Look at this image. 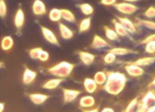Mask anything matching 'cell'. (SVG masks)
Instances as JSON below:
<instances>
[{
	"label": "cell",
	"instance_id": "6da1fadb",
	"mask_svg": "<svg viewBox=\"0 0 155 112\" xmlns=\"http://www.w3.org/2000/svg\"><path fill=\"white\" fill-rule=\"evenodd\" d=\"M127 78L124 73L120 72H109L107 79L103 85L104 90L110 95H117L125 89Z\"/></svg>",
	"mask_w": 155,
	"mask_h": 112
},
{
	"label": "cell",
	"instance_id": "836d02e7",
	"mask_svg": "<svg viewBox=\"0 0 155 112\" xmlns=\"http://www.w3.org/2000/svg\"><path fill=\"white\" fill-rule=\"evenodd\" d=\"M7 14V6L4 0H0V17H5Z\"/></svg>",
	"mask_w": 155,
	"mask_h": 112
},
{
	"label": "cell",
	"instance_id": "484cf974",
	"mask_svg": "<svg viewBox=\"0 0 155 112\" xmlns=\"http://www.w3.org/2000/svg\"><path fill=\"white\" fill-rule=\"evenodd\" d=\"M61 18L65 21L73 23L76 21V17L73 12L68 9H61Z\"/></svg>",
	"mask_w": 155,
	"mask_h": 112
},
{
	"label": "cell",
	"instance_id": "5bb4252c",
	"mask_svg": "<svg viewBox=\"0 0 155 112\" xmlns=\"http://www.w3.org/2000/svg\"><path fill=\"white\" fill-rule=\"evenodd\" d=\"M58 27L60 35L64 40H70L74 37V32L66 25L63 23H60Z\"/></svg>",
	"mask_w": 155,
	"mask_h": 112
},
{
	"label": "cell",
	"instance_id": "f546056e",
	"mask_svg": "<svg viewBox=\"0 0 155 112\" xmlns=\"http://www.w3.org/2000/svg\"><path fill=\"white\" fill-rule=\"evenodd\" d=\"M138 102H139V100L138 98H135L132 99V100L128 104V105L126 107L124 111L125 112L134 111L135 109H137Z\"/></svg>",
	"mask_w": 155,
	"mask_h": 112
},
{
	"label": "cell",
	"instance_id": "cb8c5ba5",
	"mask_svg": "<svg viewBox=\"0 0 155 112\" xmlns=\"http://www.w3.org/2000/svg\"><path fill=\"white\" fill-rule=\"evenodd\" d=\"M14 45V40L12 37L7 35L4 37L1 42V48L4 51H8Z\"/></svg>",
	"mask_w": 155,
	"mask_h": 112
},
{
	"label": "cell",
	"instance_id": "d4e9b609",
	"mask_svg": "<svg viewBox=\"0 0 155 112\" xmlns=\"http://www.w3.org/2000/svg\"><path fill=\"white\" fill-rule=\"evenodd\" d=\"M78 6V8L82 13L86 16H89L92 15L94 12V9L93 6L91 4L87 3L80 4Z\"/></svg>",
	"mask_w": 155,
	"mask_h": 112
},
{
	"label": "cell",
	"instance_id": "44dd1931",
	"mask_svg": "<svg viewBox=\"0 0 155 112\" xmlns=\"http://www.w3.org/2000/svg\"><path fill=\"white\" fill-rule=\"evenodd\" d=\"M91 18L86 17L83 19L79 24L78 30L80 33H84L87 32L91 27Z\"/></svg>",
	"mask_w": 155,
	"mask_h": 112
},
{
	"label": "cell",
	"instance_id": "8992f818",
	"mask_svg": "<svg viewBox=\"0 0 155 112\" xmlns=\"http://www.w3.org/2000/svg\"><path fill=\"white\" fill-rule=\"evenodd\" d=\"M63 101L65 104H68L73 102L81 94V91L77 89H63Z\"/></svg>",
	"mask_w": 155,
	"mask_h": 112
},
{
	"label": "cell",
	"instance_id": "e0dca14e",
	"mask_svg": "<svg viewBox=\"0 0 155 112\" xmlns=\"http://www.w3.org/2000/svg\"><path fill=\"white\" fill-rule=\"evenodd\" d=\"M63 81L64 79L59 78L49 79L44 83L42 85V88L47 90L55 89L63 82Z\"/></svg>",
	"mask_w": 155,
	"mask_h": 112
},
{
	"label": "cell",
	"instance_id": "d6a6232c",
	"mask_svg": "<svg viewBox=\"0 0 155 112\" xmlns=\"http://www.w3.org/2000/svg\"><path fill=\"white\" fill-rule=\"evenodd\" d=\"M143 15L148 19L155 18V7L151 6L148 8L144 12Z\"/></svg>",
	"mask_w": 155,
	"mask_h": 112
},
{
	"label": "cell",
	"instance_id": "277c9868",
	"mask_svg": "<svg viewBox=\"0 0 155 112\" xmlns=\"http://www.w3.org/2000/svg\"><path fill=\"white\" fill-rule=\"evenodd\" d=\"M124 69L128 75L133 78L140 77L143 76L145 73L143 68L132 63L131 61L127 62L124 66Z\"/></svg>",
	"mask_w": 155,
	"mask_h": 112
},
{
	"label": "cell",
	"instance_id": "7402d4cb",
	"mask_svg": "<svg viewBox=\"0 0 155 112\" xmlns=\"http://www.w3.org/2000/svg\"><path fill=\"white\" fill-rule=\"evenodd\" d=\"M93 79L98 85H104L107 79V74L102 71H97L95 73Z\"/></svg>",
	"mask_w": 155,
	"mask_h": 112
},
{
	"label": "cell",
	"instance_id": "8d00e7d4",
	"mask_svg": "<svg viewBox=\"0 0 155 112\" xmlns=\"http://www.w3.org/2000/svg\"><path fill=\"white\" fill-rule=\"evenodd\" d=\"M150 41H155V33L151 34L148 35L147 37H146L145 38H144L141 41L140 43L142 45H145L146 43H147Z\"/></svg>",
	"mask_w": 155,
	"mask_h": 112
},
{
	"label": "cell",
	"instance_id": "7c38bea8",
	"mask_svg": "<svg viewBox=\"0 0 155 112\" xmlns=\"http://www.w3.org/2000/svg\"><path fill=\"white\" fill-rule=\"evenodd\" d=\"M78 56L83 64L86 66H90L93 64L96 59V56H94V55L85 51L79 52Z\"/></svg>",
	"mask_w": 155,
	"mask_h": 112
},
{
	"label": "cell",
	"instance_id": "74e56055",
	"mask_svg": "<svg viewBox=\"0 0 155 112\" xmlns=\"http://www.w3.org/2000/svg\"><path fill=\"white\" fill-rule=\"evenodd\" d=\"M84 111H87V112H97L99 111V108L98 107H92L90 108H87L84 110Z\"/></svg>",
	"mask_w": 155,
	"mask_h": 112
},
{
	"label": "cell",
	"instance_id": "ab89813d",
	"mask_svg": "<svg viewBox=\"0 0 155 112\" xmlns=\"http://www.w3.org/2000/svg\"><path fill=\"white\" fill-rule=\"evenodd\" d=\"M5 104L3 102H0V112H2L5 110Z\"/></svg>",
	"mask_w": 155,
	"mask_h": 112
},
{
	"label": "cell",
	"instance_id": "ffe728a7",
	"mask_svg": "<svg viewBox=\"0 0 155 112\" xmlns=\"http://www.w3.org/2000/svg\"><path fill=\"white\" fill-rule=\"evenodd\" d=\"M135 26L139 27H144L151 30H155V22L151 20L141 19L139 18L136 19Z\"/></svg>",
	"mask_w": 155,
	"mask_h": 112
},
{
	"label": "cell",
	"instance_id": "83f0119b",
	"mask_svg": "<svg viewBox=\"0 0 155 112\" xmlns=\"http://www.w3.org/2000/svg\"><path fill=\"white\" fill-rule=\"evenodd\" d=\"M48 18L49 19L54 22H59L61 18V9L58 8H52L51 9L48 14Z\"/></svg>",
	"mask_w": 155,
	"mask_h": 112
},
{
	"label": "cell",
	"instance_id": "e575fe53",
	"mask_svg": "<svg viewBox=\"0 0 155 112\" xmlns=\"http://www.w3.org/2000/svg\"><path fill=\"white\" fill-rule=\"evenodd\" d=\"M49 58H50L49 53L47 51L42 50L40 53V55H39V56H38V59L40 60L41 61H42V62H46L49 59Z\"/></svg>",
	"mask_w": 155,
	"mask_h": 112
},
{
	"label": "cell",
	"instance_id": "9c48e42d",
	"mask_svg": "<svg viewBox=\"0 0 155 112\" xmlns=\"http://www.w3.org/2000/svg\"><path fill=\"white\" fill-rule=\"evenodd\" d=\"M37 76V72L29 69V68H25L22 75V83L25 85H29L32 84Z\"/></svg>",
	"mask_w": 155,
	"mask_h": 112
},
{
	"label": "cell",
	"instance_id": "60d3db41",
	"mask_svg": "<svg viewBox=\"0 0 155 112\" xmlns=\"http://www.w3.org/2000/svg\"><path fill=\"white\" fill-rule=\"evenodd\" d=\"M139 0H124V2L127 3H135L136 2H138Z\"/></svg>",
	"mask_w": 155,
	"mask_h": 112
},
{
	"label": "cell",
	"instance_id": "9a60e30c",
	"mask_svg": "<svg viewBox=\"0 0 155 112\" xmlns=\"http://www.w3.org/2000/svg\"><path fill=\"white\" fill-rule=\"evenodd\" d=\"M83 86L86 92L89 94H93L97 91L98 85L93 78H87L83 81Z\"/></svg>",
	"mask_w": 155,
	"mask_h": 112
},
{
	"label": "cell",
	"instance_id": "3957f363",
	"mask_svg": "<svg viewBox=\"0 0 155 112\" xmlns=\"http://www.w3.org/2000/svg\"><path fill=\"white\" fill-rule=\"evenodd\" d=\"M114 7L121 14L129 16L136 13L139 9L138 7L135 5L134 3H127L125 2L117 3L114 6Z\"/></svg>",
	"mask_w": 155,
	"mask_h": 112
},
{
	"label": "cell",
	"instance_id": "d6986e66",
	"mask_svg": "<svg viewBox=\"0 0 155 112\" xmlns=\"http://www.w3.org/2000/svg\"><path fill=\"white\" fill-rule=\"evenodd\" d=\"M25 22V14L23 10L21 8L18 9L16 11V13L15 16L14 24L15 27L18 29H21L24 24Z\"/></svg>",
	"mask_w": 155,
	"mask_h": 112
},
{
	"label": "cell",
	"instance_id": "5b68a950",
	"mask_svg": "<svg viewBox=\"0 0 155 112\" xmlns=\"http://www.w3.org/2000/svg\"><path fill=\"white\" fill-rule=\"evenodd\" d=\"M41 32L44 38L48 43L56 46L60 45L57 37L56 36L55 34L51 29L44 26H41Z\"/></svg>",
	"mask_w": 155,
	"mask_h": 112
},
{
	"label": "cell",
	"instance_id": "7a4b0ae2",
	"mask_svg": "<svg viewBox=\"0 0 155 112\" xmlns=\"http://www.w3.org/2000/svg\"><path fill=\"white\" fill-rule=\"evenodd\" d=\"M74 65L70 62L63 61L47 69L48 73L59 78L64 79L69 77L73 69Z\"/></svg>",
	"mask_w": 155,
	"mask_h": 112
},
{
	"label": "cell",
	"instance_id": "f35d334b",
	"mask_svg": "<svg viewBox=\"0 0 155 112\" xmlns=\"http://www.w3.org/2000/svg\"><path fill=\"white\" fill-rule=\"evenodd\" d=\"M102 112H114L115 110L111 107H105L101 110Z\"/></svg>",
	"mask_w": 155,
	"mask_h": 112
},
{
	"label": "cell",
	"instance_id": "1f68e13d",
	"mask_svg": "<svg viewBox=\"0 0 155 112\" xmlns=\"http://www.w3.org/2000/svg\"><path fill=\"white\" fill-rule=\"evenodd\" d=\"M41 47H35L31 49L29 52V56L32 59H38L41 52L42 50Z\"/></svg>",
	"mask_w": 155,
	"mask_h": 112
},
{
	"label": "cell",
	"instance_id": "603a6c76",
	"mask_svg": "<svg viewBox=\"0 0 155 112\" xmlns=\"http://www.w3.org/2000/svg\"><path fill=\"white\" fill-rule=\"evenodd\" d=\"M113 24L114 26V30L117 32L119 37H125L129 35L128 32L124 28L121 23L119 22L117 19H113Z\"/></svg>",
	"mask_w": 155,
	"mask_h": 112
},
{
	"label": "cell",
	"instance_id": "f1b7e54d",
	"mask_svg": "<svg viewBox=\"0 0 155 112\" xmlns=\"http://www.w3.org/2000/svg\"><path fill=\"white\" fill-rule=\"evenodd\" d=\"M117 58V56L114 55L112 52L109 51L103 58V61L106 65L113 64Z\"/></svg>",
	"mask_w": 155,
	"mask_h": 112
},
{
	"label": "cell",
	"instance_id": "ac0fdd59",
	"mask_svg": "<svg viewBox=\"0 0 155 112\" xmlns=\"http://www.w3.org/2000/svg\"><path fill=\"white\" fill-rule=\"evenodd\" d=\"M109 51L112 52L114 55L116 56H125L128 55H131V54H135L137 53V52L133 50L132 49H129L127 48H124V47H114L111 49H110Z\"/></svg>",
	"mask_w": 155,
	"mask_h": 112
},
{
	"label": "cell",
	"instance_id": "ba28073f",
	"mask_svg": "<svg viewBox=\"0 0 155 112\" xmlns=\"http://www.w3.org/2000/svg\"><path fill=\"white\" fill-rule=\"evenodd\" d=\"M32 9L34 14L35 16H43L47 13L46 6L41 0H35Z\"/></svg>",
	"mask_w": 155,
	"mask_h": 112
},
{
	"label": "cell",
	"instance_id": "4fadbf2b",
	"mask_svg": "<svg viewBox=\"0 0 155 112\" xmlns=\"http://www.w3.org/2000/svg\"><path fill=\"white\" fill-rule=\"evenodd\" d=\"M29 98L30 99V101L34 104L38 105H42L44 103H45L48 99L49 96L44 94L33 93V94H30L29 95Z\"/></svg>",
	"mask_w": 155,
	"mask_h": 112
},
{
	"label": "cell",
	"instance_id": "b9f144b4",
	"mask_svg": "<svg viewBox=\"0 0 155 112\" xmlns=\"http://www.w3.org/2000/svg\"><path fill=\"white\" fill-rule=\"evenodd\" d=\"M150 85H151V86H153V87H154V88H155V78L153 79V81H152V82H151V84H150Z\"/></svg>",
	"mask_w": 155,
	"mask_h": 112
},
{
	"label": "cell",
	"instance_id": "2e32d148",
	"mask_svg": "<svg viewBox=\"0 0 155 112\" xmlns=\"http://www.w3.org/2000/svg\"><path fill=\"white\" fill-rule=\"evenodd\" d=\"M132 63L135 64L142 68L153 65L155 63V56H150L142 57L137 59L135 61H131Z\"/></svg>",
	"mask_w": 155,
	"mask_h": 112
},
{
	"label": "cell",
	"instance_id": "30bf717a",
	"mask_svg": "<svg viewBox=\"0 0 155 112\" xmlns=\"http://www.w3.org/2000/svg\"><path fill=\"white\" fill-rule=\"evenodd\" d=\"M91 46L93 49L101 50L109 46V43L106 39L96 34L93 37Z\"/></svg>",
	"mask_w": 155,
	"mask_h": 112
},
{
	"label": "cell",
	"instance_id": "8fae6325",
	"mask_svg": "<svg viewBox=\"0 0 155 112\" xmlns=\"http://www.w3.org/2000/svg\"><path fill=\"white\" fill-rule=\"evenodd\" d=\"M96 101L94 97L91 95H87L83 96L79 101V105L83 109H87L94 107Z\"/></svg>",
	"mask_w": 155,
	"mask_h": 112
},
{
	"label": "cell",
	"instance_id": "4316f807",
	"mask_svg": "<svg viewBox=\"0 0 155 112\" xmlns=\"http://www.w3.org/2000/svg\"><path fill=\"white\" fill-rule=\"evenodd\" d=\"M104 30L106 38L110 41H117L119 39V36L114 29H112L107 26H104Z\"/></svg>",
	"mask_w": 155,
	"mask_h": 112
},
{
	"label": "cell",
	"instance_id": "d590c367",
	"mask_svg": "<svg viewBox=\"0 0 155 112\" xmlns=\"http://www.w3.org/2000/svg\"><path fill=\"white\" fill-rule=\"evenodd\" d=\"M117 2V0H101L100 3L101 5L106 6H114Z\"/></svg>",
	"mask_w": 155,
	"mask_h": 112
},
{
	"label": "cell",
	"instance_id": "52a82bcc",
	"mask_svg": "<svg viewBox=\"0 0 155 112\" xmlns=\"http://www.w3.org/2000/svg\"><path fill=\"white\" fill-rule=\"evenodd\" d=\"M117 20L121 23L128 34H134L137 32V26L135 23L130 19L126 17H117Z\"/></svg>",
	"mask_w": 155,
	"mask_h": 112
},
{
	"label": "cell",
	"instance_id": "4dcf8cb0",
	"mask_svg": "<svg viewBox=\"0 0 155 112\" xmlns=\"http://www.w3.org/2000/svg\"><path fill=\"white\" fill-rule=\"evenodd\" d=\"M145 51L150 55L155 54V41H150L145 44Z\"/></svg>",
	"mask_w": 155,
	"mask_h": 112
}]
</instances>
